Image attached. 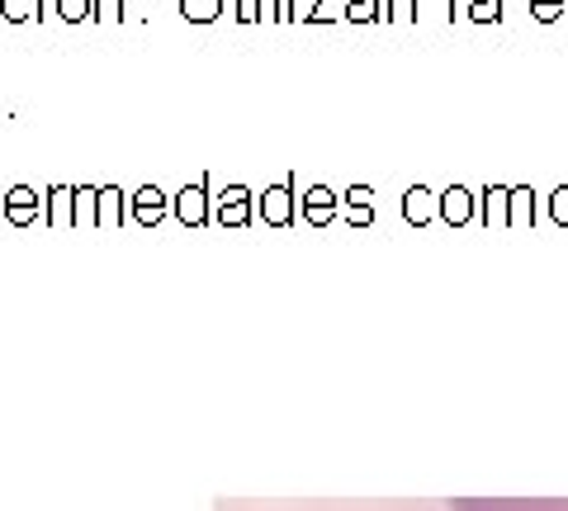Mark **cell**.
I'll use <instances>...</instances> for the list:
<instances>
[{
	"instance_id": "cell-1",
	"label": "cell",
	"mask_w": 568,
	"mask_h": 511,
	"mask_svg": "<svg viewBox=\"0 0 568 511\" xmlns=\"http://www.w3.org/2000/svg\"><path fill=\"white\" fill-rule=\"evenodd\" d=\"M0 6H6V14H10V20H29V0H0Z\"/></svg>"
},
{
	"instance_id": "cell-2",
	"label": "cell",
	"mask_w": 568,
	"mask_h": 511,
	"mask_svg": "<svg viewBox=\"0 0 568 511\" xmlns=\"http://www.w3.org/2000/svg\"><path fill=\"white\" fill-rule=\"evenodd\" d=\"M62 14H67V20H76V14H86V0H62Z\"/></svg>"
}]
</instances>
